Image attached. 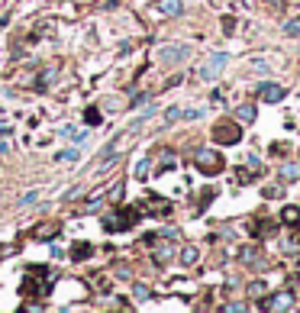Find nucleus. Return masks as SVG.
<instances>
[{"instance_id":"423d86ee","label":"nucleus","mask_w":300,"mask_h":313,"mask_svg":"<svg viewBox=\"0 0 300 313\" xmlns=\"http://www.w3.org/2000/svg\"><path fill=\"white\" fill-rule=\"evenodd\" d=\"M184 58H188V49H184V46H174V49H162V52H158V62H165V65H168V62H184Z\"/></svg>"},{"instance_id":"4be33fe9","label":"nucleus","mask_w":300,"mask_h":313,"mask_svg":"<svg viewBox=\"0 0 300 313\" xmlns=\"http://www.w3.org/2000/svg\"><path fill=\"white\" fill-rule=\"evenodd\" d=\"M181 113H184L181 107H171V110H168V116H165V120H168V123H174V120H181Z\"/></svg>"},{"instance_id":"5701e85b","label":"nucleus","mask_w":300,"mask_h":313,"mask_svg":"<svg viewBox=\"0 0 300 313\" xmlns=\"http://www.w3.org/2000/svg\"><path fill=\"white\" fill-rule=\"evenodd\" d=\"M281 175L290 181V178H297V168H294V165H284V171H281Z\"/></svg>"},{"instance_id":"9b49d317","label":"nucleus","mask_w":300,"mask_h":313,"mask_svg":"<svg viewBox=\"0 0 300 313\" xmlns=\"http://www.w3.org/2000/svg\"><path fill=\"white\" fill-rule=\"evenodd\" d=\"M281 220L287 226H297L300 223V207H284V210H281Z\"/></svg>"},{"instance_id":"dca6fc26","label":"nucleus","mask_w":300,"mask_h":313,"mask_svg":"<svg viewBox=\"0 0 300 313\" xmlns=\"http://www.w3.org/2000/svg\"><path fill=\"white\" fill-rule=\"evenodd\" d=\"M181 262H184V265H194V262H197V249H194V246H188V249L181 252Z\"/></svg>"},{"instance_id":"9d476101","label":"nucleus","mask_w":300,"mask_h":313,"mask_svg":"<svg viewBox=\"0 0 300 313\" xmlns=\"http://www.w3.org/2000/svg\"><path fill=\"white\" fill-rule=\"evenodd\" d=\"M294 303V297L284 291V294H278V297H271V300H265V310H284V307H290Z\"/></svg>"},{"instance_id":"f03ea898","label":"nucleus","mask_w":300,"mask_h":313,"mask_svg":"<svg viewBox=\"0 0 300 313\" xmlns=\"http://www.w3.org/2000/svg\"><path fill=\"white\" fill-rule=\"evenodd\" d=\"M136 220H139V210H136V207H126V210H120L113 216H103V229H107V232H120V229H129Z\"/></svg>"},{"instance_id":"0eeeda50","label":"nucleus","mask_w":300,"mask_h":313,"mask_svg":"<svg viewBox=\"0 0 300 313\" xmlns=\"http://www.w3.org/2000/svg\"><path fill=\"white\" fill-rule=\"evenodd\" d=\"M181 10H184L181 0H158L155 4V13H162V16H178Z\"/></svg>"},{"instance_id":"f3484780","label":"nucleus","mask_w":300,"mask_h":313,"mask_svg":"<svg viewBox=\"0 0 300 313\" xmlns=\"http://www.w3.org/2000/svg\"><path fill=\"white\" fill-rule=\"evenodd\" d=\"M78 159V149H68V152H58L55 155V162H74Z\"/></svg>"},{"instance_id":"7ed1b4c3","label":"nucleus","mask_w":300,"mask_h":313,"mask_svg":"<svg viewBox=\"0 0 300 313\" xmlns=\"http://www.w3.org/2000/svg\"><path fill=\"white\" fill-rule=\"evenodd\" d=\"M194 165H197L204 175H216V171H223V155L213 152V149H200L194 155Z\"/></svg>"},{"instance_id":"39448f33","label":"nucleus","mask_w":300,"mask_h":313,"mask_svg":"<svg viewBox=\"0 0 300 313\" xmlns=\"http://www.w3.org/2000/svg\"><path fill=\"white\" fill-rule=\"evenodd\" d=\"M213 139L216 142H223V145H233V142H239L242 133H239V126H233V123H219L213 129Z\"/></svg>"},{"instance_id":"6e6552de","label":"nucleus","mask_w":300,"mask_h":313,"mask_svg":"<svg viewBox=\"0 0 300 313\" xmlns=\"http://www.w3.org/2000/svg\"><path fill=\"white\" fill-rule=\"evenodd\" d=\"M261 100H265V103L284 100V88H281V84H265V88H261Z\"/></svg>"},{"instance_id":"1a4fd4ad","label":"nucleus","mask_w":300,"mask_h":313,"mask_svg":"<svg viewBox=\"0 0 300 313\" xmlns=\"http://www.w3.org/2000/svg\"><path fill=\"white\" fill-rule=\"evenodd\" d=\"M58 229H61V226L52 220L46 226H36V229H32V239H52V236H58Z\"/></svg>"},{"instance_id":"20e7f679","label":"nucleus","mask_w":300,"mask_h":313,"mask_svg":"<svg viewBox=\"0 0 300 313\" xmlns=\"http://www.w3.org/2000/svg\"><path fill=\"white\" fill-rule=\"evenodd\" d=\"M223 68H226V55H223V52H216V55L207 58V65L200 68L197 74L204 77V81H213V77H219V71H223Z\"/></svg>"},{"instance_id":"aec40b11","label":"nucleus","mask_w":300,"mask_h":313,"mask_svg":"<svg viewBox=\"0 0 300 313\" xmlns=\"http://www.w3.org/2000/svg\"><path fill=\"white\" fill-rule=\"evenodd\" d=\"M39 201V190H29L26 197H20V207H26V204H36Z\"/></svg>"},{"instance_id":"412c9836","label":"nucleus","mask_w":300,"mask_h":313,"mask_svg":"<svg viewBox=\"0 0 300 313\" xmlns=\"http://www.w3.org/2000/svg\"><path fill=\"white\" fill-rule=\"evenodd\" d=\"M52 77H55V68H49V71H46V74H42V77H39V91H42V88H46V84L52 81Z\"/></svg>"},{"instance_id":"f257e3e1","label":"nucleus","mask_w":300,"mask_h":313,"mask_svg":"<svg viewBox=\"0 0 300 313\" xmlns=\"http://www.w3.org/2000/svg\"><path fill=\"white\" fill-rule=\"evenodd\" d=\"M55 281V275L49 271V268H42V265H32V268H26V281H23V291L29 294V297H46L49 294V284Z\"/></svg>"},{"instance_id":"2eb2a0df","label":"nucleus","mask_w":300,"mask_h":313,"mask_svg":"<svg viewBox=\"0 0 300 313\" xmlns=\"http://www.w3.org/2000/svg\"><path fill=\"white\" fill-rule=\"evenodd\" d=\"M148 168H152V162L142 159V162L136 165V178H139V181H145V178H148Z\"/></svg>"},{"instance_id":"f8f14e48","label":"nucleus","mask_w":300,"mask_h":313,"mask_svg":"<svg viewBox=\"0 0 300 313\" xmlns=\"http://www.w3.org/2000/svg\"><path fill=\"white\" fill-rule=\"evenodd\" d=\"M236 120H239V123H252V120H255V107H252V103L239 107V110H236Z\"/></svg>"},{"instance_id":"b1692460","label":"nucleus","mask_w":300,"mask_h":313,"mask_svg":"<svg viewBox=\"0 0 300 313\" xmlns=\"http://www.w3.org/2000/svg\"><path fill=\"white\" fill-rule=\"evenodd\" d=\"M7 23H10V16H4V20H0V29H4V26H7Z\"/></svg>"},{"instance_id":"a211bd4d","label":"nucleus","mask_w":300,"mask_h":313,"mask_svg":"<svg viewBox=\"0 0 300 313\" xmlns=\"http://www.w3.org/2000/svg\"><path fill=\"white\" fill-rule=\"evenodd\" d=\"M168 258H171V246H162L155 252V262H168Z\"/></svg>"},{"instance_id":"4468645a","label":"nucleus","mask_w":300,"mask_h":313,"mask_svg":"<svg viewBox=\"0 0 300 313\" xmlns=\"http://www.w3.org/2000/svg\"><path fill=\"white\" fill-rule=\"evenodd\" d=\"M84 123H87V126H97V123H100V110H97V107H87Z\"/></svg>"},{"instance_id":"ddd939ff","label":"nucleus","mask_w":300,"mask_h":313,"mask_svg":"<svg viewBox=\"0 0 300 313\" xmlns=\"http://www.w3.org/2000/svg\"><path fill=\"white\" fill-rule=\"evenodd\" d=\"M91 246H87V242H74V249H71V258H74V262H81V258H87V255H91Z\"/></svg>"},{"instance_id":"6ab92c4d","label":"nucleus","mask_w":300,"mask_h":313,"mask_svg":"<svg viewBox=\"0 0 300 313\" xmlns=\"http://www.w3.org/2000/svg\"><path fill=\"white\" fill-rule=\"evenodd\" d=\"M132 294H136L139 300H148V297H152V294H148V288H145V284H136V288H132Z\"/></svg>"}]
</instances>
